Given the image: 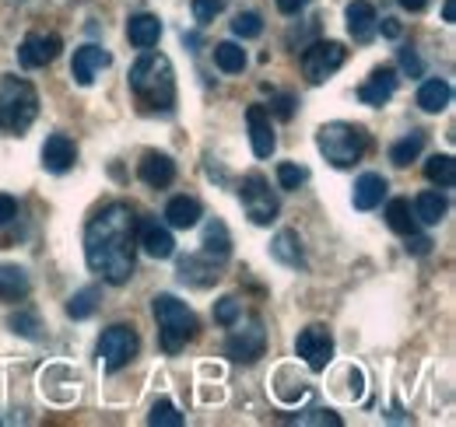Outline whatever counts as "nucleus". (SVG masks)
Instances as JSON below:
<instances>
[{"label": "nucleus", "mask_w": 456, "mask_h": 427, "mask_svg": "<svg viewBox=\"0 0 456 427\" xmlns=\"http://www.w3.org/2000/svg\"><path fill=\"white\" fill-rule=\"evenodd\" d=\"M344 60H347V50H344L341 43H334V39L313 43V46L302 53V74H305L309 85H323L327 77H334V74L341 70Z\"/></svg>", "instance_id": "9"}, {"label": "nucleus", "mask_w": 456, "mask_h": 427, "mask_svg": "<svg viewBox=\"0 0 456 427\" xmlns=\"http://www.w3.org/2000/svg\"><path fill=\"white\" fill-rule=\"evenodd\" d=\"M246 126H249L253 155L256 158H271L274 148H278V137H274V126H271V112L264 106H249L246 109Z\"/></svg>", "instance_id": "13"}, {"label": "nucleus", "mask_w": 456, "mask_h": 427, "mask_svg": "<svg viewBox=\"0 0 456 427\" xmlns=\"http://www.w3.org/2000/svg\"><path fill=\"white\" fill-rule=\"evenodd\" d=\"M316 148L334 168H351L354 161H362L365 148H369V137L354 123H323L316 130Z\"/></svg>", "instance_id": "5"}, {"label": "nucleus", "mask_w": 456, "mask_h": 427, "mask_svg": "<svg viewBox=\"0 0 456 427\" xmlns=\"http://www.w3.org/2000/svg\"><path fill=\"white\" fill-rule=\"evenodd\" d=\"M99 298H102L99 287H85V291H77V294L67 302V316H70V319H88V316L99 309Z\"/></svg>", "instance_id": "32"}, {"label": "nucleus", "mask_w": 456, "mask_h": 427, "mask_svg": "<svg viewBox=\"0 0 456 427\" xmlns=\"http://www.w3.org/2000/svg\"><path fill=\"white\" fill-rule=\"evenodd\" d=\"M60 50H63V39H60L57 32H32L18 46V63L25 70H39V67L53 63L60 56Z\"/></svg>", "instance_id": "11"}, {"label": "nucleus", "mask_w": 456, "mask_h": 427, "mask_svg": "<svg viewBox=\"0 0 456 427\" xmlns=\"http://www.w3.org/2000/svg\"><path fill=\"white\" fill-rule=\"evenodd\" d=\"M239 316H242V302L235 294H228L215 305V322L218 326H232V322H239Z\"/></svg>", "instance_id": "36"}, {"label": "nucleus", "mask_w": 456, "mask_h": 427, "mask_svg": "<svg viewBox=\"0 0 456 427\" xmlns=\"http://www.w3.org/2000/svg\"><path fill=\"white\" fill-rule=\"evenodd\" d=\"M130 92L148 112H172L175 106V77H172L169 56L144 53L130 67Z\"/></svg>", "instance_id": "2"}, {"label": "nucleus", "mask_w": 456, "mask_h": 427, "mask_svg": "<svg viewBox=\"0 0 456 427\" xmlns=\"http://www.w3.org/2000/svg\"><path fill=\"white\" fill-rule=\"evenodd\" d=\"M274 112H278L281 119H291V112H295V99L281 95V99H278V106H274Z\"/></svg>", "instance_id": "45"}, {"label": "nucleus", "mask_w": 456, "mask_h": 427, "mask_svg": "<svg viewBox=\"0 0 456 427\" xmlns=\"http://www.w3.org/2000/svg\"><path fill=\"white\" fill-rule=\"evenodd\" d=\"M421 151H425V133H421V130H411L407 137H400L397 144L390 148V161H394L397 168H407Z\"/></svg>", "instance_id": "28"}, {"label": "nucleus", "mask_w": 456, "mask_h": 427, "mask_svg": "<svg viewBox=\"0 0 456 427\" xmlns=\"http://www.w3.org/2000/svg\"><path fill=\"white\" fill-rule=\"evenodd\" d=\"M43 168L46 172H53V175H63V172H70L74 168V161H77V148H74V141L67 137V133H50L46 137V144H43Z\"/></svg>", "instance_id": "17"}, {"label": "nucleus", "mask_w": 456, "mask_h": 427, "mask_svg": "<svg viewBox=\"0 0 456 427\" xmlns=\"http://www.w3.org/2000/svg\"><path fill=\"white\" fill-rule=\"evenodd\" d=\"M200 204L193 200V197H172L169 207H166V221H169L172 228H197V221H200Z\"/></svg>", "instance_id": "27"}, {"label": "nucleus", "mask_w": 456, "mask_h": 427, "mask_svg": "<svg viewBox=\"0 0 456 427\" xmlns=\"http://www.w3.org/2000/svg\"><path fill=\"white\" fill-rule=\"evenodd\" d=\"M347 32L354 36V43H369L372 36H376V7L369 4V0H351L347 4Z\"/></svg>", "instance_id": "21"}, {"label": "nucleus", "mask_w": 456, "mask_h": 427, "mask_svg": "<svg viewBox=\"0 0 456 427\" xmlns=\"http://www.w3.org/2000/svg\"><path fill=\"white\" fill-rule=\"evenodd\" d=\"M155 319H159V336H162V350L179 354L193 336H197V316L186 309V302H179L175 294H155L151 302Z\"/></svg>", "instance_id": "4"}, {"label": "nucleus", "mask_w": 456, "mask_h": 427, "mask_svg": "<svg viewBox=\"0 0 456 427\" xmlns=\"http://www.w3.org/2000/svg\"><path fill=\"white\" fill-rule=\"evenodd\" d=\"M204 256H211L215 263H225L228 253H232V235H228L225 221H211L208 228H204V249H200Z\"/></svg>", "instance_id": "24"}, {"label": "nucleus", "mask_w": 456, "mask_h": 427, "mask_svg": "<svg viewBox=\"0 0 456 427\" xmlns=\"http://www.w3.org/2000/svg\"><path fill=\"white\" fill-rule=\"evenodd\" d=\"M175 273H179V280L190 284V287H211V284H218V277H222V263H215L211 256L197 253V256H183Z\"/></svg>", "instance_id": "16"}, {"label": "nucleus", "mask_w": 456, "mask_h": 427, "mask_svg": "<svg viewBox=\"0 0 456 427\" xmlns=\"http://www.w3.org/2000/svg\"><path fill=\"white\" fill-rule=\"evenodd\" d=\"M126 39H130V46H137V50H151V46L162 39V21H159L155 14H134V18L126 21Z\"/></svg>", "instance_id": "22"}, {"label": "nucleus", "mask_w": 456, "mask_h": 427, "mask_svg": "<svg viewBox=\"0 0 456 427\" xmlns=\"http://www.w3.org/2000/svg\"><path fill=\"white\" fill-rule=\"evenodd\" d=\"M11 217H18V200L7 197V193H0V228H4Z\"/></svg>", "instance_id": "41"}, {"label": "nucleus", "mask_w": 456, "mask_h": 427, "mask_svg": "<svg viewBox=\"0 0 456 427\" xmlns=\"http://www.w3.org/2000/svg\"><path fill=\"white\" fill-rule=\"evenodd\" d=\"M400 70L407 74V77H421L425 74V63H421V56H418V50H400Z\"/></svg>", "instance_id": "40"}, {"label": "nucleus", "mask_w": 456, "mask_h": 427, "mask_svg": "<svg viewBox=\"0 0 456 427\" xmlns=\"http://www.w3.org/2000/svg\"><path fill=\"white\" fill-rule=\"evenodd\" d=\"M376 28H379V32H383L387 39H400V32H403L397 18H383V21H376Z\"/></svg>", "instance_id": "42"}, {"label": "nucleus", "mask_w": 456, "mask_h": 427, "mask_svg": "<svg viewBox=\"0 0 456 427\" xmlns=\"http://www.w3.org/2000/svg\"><path fill=\"white\" fill-rule=\"evenodd\" d=\"M239 200H242L246 217H249L253 224H271V221H278L281 204H278L274 189L267 186V179H264L260 172H249V175L242 179V186H239Z\"/></svg>", "instance_id": "7"}, {"label": "nucleus", "mask_w": 456, "mask_h": 427, "mask_svg": "<svg viewBox=\"0 0 456 427\" xmlns=\"http://www.w3.org/2000/svg\"><path fill=\"white\" fill-rule=\"evenodd\" d=\"M28 291H32V280H28L25 267H18V263H0V302H4V305L25 302Z\"/></svg>", "instance_id": "19"}, {"label": "nucleus", "mask_w": 456, "mask_h": 427, "mask_svg": "<svg viewBox=\"0 0 456 427\" xmlns=\"http://www.w3.org/2000/svg\"><path fill=\"white\" fill-rule=\"evenodd\" d=\"M137 242H141V249H144L151 260H169L172 253H175V238H172V231L166 228V224H159L155 217H144V221H141Z\"/></svg>", "instance_id": "15"}, {"label": "nucleus", "mask_w": 456, "mask_h": 427, "mask_svg": "<svg viewBox=\"0 0 456 427\" xmlns=\"http://www.w3.org/2000/svg\"><path fill=\"white\" fill-rule=\"evenodd\" d=\"M235 326V322H232ZM267 350V329L260 319H246L239 322L225 340V358L239 361V365H253L256 358H264Z\"/></svg>", "instance_id": "8"}, {"label": "nucleus", "mask_w": 456, "mask_h": 427, "mask_svg": "<svg viewBox=\"0 0 456 427\" xmlns=\"http://www.w3.org/2000/svg\"><path fill=\"white\" fill-rule=\"evenodd\" d=\"M387 179L379 175V172H365V175H358V182H354V193H351V204L358 207V211H376L379 204H383V197H387Z\"/></svg>", "instance_id": "20"}, {"label": "nucleus", "mask_w": 456, "mask_h": 427, "mask_svg": "<svg viewBox=\"0 0 456 427\" xmlns=\"http://www.w3.org/2000/svg\"><path fill=\"white\" fill-rule=\"evenodd\" d=\"M450 211V200L439 193V189H425V193H418V200H414V217L421 221V224H439L443 217Z\"/></svg>", "instance_id": "26"}, {"label": "nucleus", "mask_w": 456, "mask_h": 427, "mask_svg": "<svg viewBox=\"0 0 456 427\" xmlns=\"http://www.w3.org/2000/svg\"><path fill=\"white\" fill-rule=\"evenodd\" d=\"M137 350H141V336L134 326H123V322L110 326L99 340V361L106 372H123L137 358Z\"/></svg>", "instance_id": "6"}, {"label": "nucleus", "mask_w": 456, "mask_h": 427, "mask_svg": "<svg viewBox=\"0 0 456 427\" xmlns=\"http://www.w3.org/2000/svg\"><path fill=\"white\" fill-rule=\"evenodd\" d=\"M305 179H309V172H305L302 165H295V161H281V165H278V182H281V189H298Z\"/></svg>", "instance_id": "35"}, {"label": "nucleus", "mask_w": 456, "mask_h": 427, "mask_svg": "<svg viewBox=\"0 0 456 427\" xmlns=\"http://www.w3.org/2000/svg\"><path fill=\"white\" fill-rule=\"evenodd\" d=\"M394 95H397V70L394 67H376L358 88V102L372 109H383Z\"/></svg>", "instance_id": "12"}, {"label": "nucleus", "mask_w": 456, "mask_h": 427, "mask_svg": "<svg viewBox=\"0 0 456 427\" xmlns=\"http://www.w3.org/2000/svg\"><path fill=\"white\" fill-rule=\"evenodd\" d=\"M295 354L305 361L309 372H323L334 361V336H330V329L320 326V322L316 326H305L298 333V340H295Z\"/></svg>", "instance_id": "10"}, {"label": "nucleus", "mask_w": 456, "mask_h": 427, "mask_svg": "<svg viewBox=\"0 0 456 427\" xmlns=\"http://www.w3.org/2000/svg\"><path fill=\"white\" fill-rule=\"evenodd\" d=\"M271 256L291 270L305 267V253H302V238H298V231H278L274 242H271Z\"/></svg>", "instance_id": "23"}, {"label": "nucleus", "mask_w": 456, "mask_h": 427, "mask_svg": "<svg viewBox=\"0 0 456 427\" xmlns=\"http://www.w3.org/2000/svg\"><path fill=\"white\" fill-rule=\"evenodd\" d=\"M295 424H320V427H341V417L334 414V410H313V414H298L295 417Z\"/></svg>", "instance_id": "39"}, {"label": "nucleus", "mask_w": 456, "mask_h": 427, "mask_svg": "<svg viewBox=\"0 0 456 427\" xmlns=\"http://www.w3.org/2000/svg\"><path fill=\"white\" fill-rule=\"evenodd\" d=\"M190 11H193V18H197L200 25H208V21H215V18L225 11V0H193Z\"/></svg>", "instance_id": "38"}, {"label": "nucleus", "mask_w": 456, "mask_h": 427, "mask_svg": "<svg viewBox=\"0 0 456 427\" xmlns=\"http://www.w3.org/2000/svg\"><path fill=\"white\" fill-rule=\"evenodd\" d=\"M425 179L436 186H453L456 182V158L453 155H432L425 161Z\"/></svg>", "instance_id": "30"}, {"label": "nucleus", "mask_w": 456, "mask_h": 427, "mask_svg": "<svg viewBox=\"0 0 456 427\" xmlns=\"http://www.w3.org/2000/svg\"><path fill=\"white\" fill-rule=\"evenodd\" d=\"M450 99H453V88L443 77H428L418 88V106L425 109V112H443V109L450 106Z\"/></svg>", "instance_id": "25"}, {"label": "nucleus", "mask_w": 456, "mask_h": 427, "mask_svg": "<svg viewBox=\"0 0 456 427\" xmlns=\"http://www.w3.org/2000/svg\"><path fill=\"white\" fill-rule=\"evenodd\" d=\"M309 4H313V0H278V11H281V14H298V11L309 7Z\"/></svg>", "instance_id": "44"}, {"label": "nucleus", "mask_w": 456, "mask_h": 427, "mask_svg": "<svg viewBox=\"0 0 456 427\" xmlns=\"http://www.w3.org/2000/svg\"><path fill=\"white\" fill-rule=\"evenodd\" d=\"M411 242H407V253H414V256H425L428 249H432V238H418V235H407Z\"/></svg>", "instance_id": "43"}, {"label": "nucleus", "mask_w": 456, "mask_h": 427, "mask_svg": "<svg viewBox=\"0 0 456 427\" xmlns=\"http://www.w3.org/2000/svg\"><path fill=\"white\" fill-rule=\"evenodd\" d=\"M387 224H390V231H397L403 238L418 231V217L411 214V204H407V200H390V204H387Z\"/></svg>", "instance_id": "29"}, {"label": "nucleus", "mask_w": 456, "mask_h": 427, "mask_svg": "<svg viewBox=\"0 0 456 427\" xmlns=\"http://www.w3.org/2000/svg\"><path fill=\"white\" fill-rule=\"evenodd\" d=\"M39 116V95L25 77L7 74L0 81V126L7 133H25Z\"/></svg>", "instance_id": "3"}, {"label": "nucleus", "mask_w": 456, "mask_h": 427, "mask_svg": "<svg viewBox=\"0 0 456 427\" xmlns=\"http://www.w3.org/2000/svg\"><path fill=\"white\" fill-rule=\"evenodd\" d=\"M137 256V217L130 204H106L85 228V260L106 284H126Z\"/></svg>", "instance_id": "1"}, {"label": "nucleus", "mask_w": 456, "mask_h": 427, "mask_svg": "<svg viewBox=\"0 0 456 427\" xmlns=\"http://www.w3.org/2000/svg\"><path fill=\"white\" fill-rule=\"evenodd\" d=\"M425 4H428V0H400L403 11H425Z\"/></svg>", "instance_id": "47"}, {"label": "nucleus", "mask_w": 456, "mask_h": 427, "mask_svg": "<svg viewBox=\"0 0 456 427\" xmlns=\"http://www.w3.org/2000/svg\"><path fill=\"white\" fill-rule=\"evenodd\" d=\"M232 32H235L239 39H256V36L264 32V18H260L256 11H242V14H235Z\"/></svg>", "instance_id": "34"}, {"label": "nucleus", "mask_w": 456, "mask_h": 427, "mask_svg": "<svg viewBox=\"0 0 456 427\" xmlns=\"http://www.w3.org/2000/svg\"><path fill=\"white\" fill-rule=\"evenodd\" d=\"M215 63L225 74H242L246 70V50L239 43H218L215 46Z\"/></svg>", "instance_id": "31"}, {"label": "nucleus", "mask_w": 456, "mask_h": 427, "mask_svg": "<svg viewBox=\"0 0 456 427\" xmlns=\"http://www.w3.org/2000/svg\"><path fill=\"white\" fill-rule=\"evenodd\" d=\"M148 424L151 427H183V414L172 407L169 399H159L148 414Z\"/></svg>", "instance_id": "33"}, {"label": "nucleus", "mask_w": 456, "mask_h": 427, "mask_svg": "<svg viewBox=\"0 0 456 427\" xmlns=\"http://www.w3.org/2000/svg\"><path fill=\"white\" fill-rule=\"evenodd\" d=\"M137 175H141V182L144 186H151V189H166L172 186V179H175V161L169 155H159V151H148L141 165H137Z\"/></svg>", "instance_id": "18"}, {"label": "nucleus", "mask_w": 456, "mask_h": 427, "mask_svg": "<svg viewBox=\"0 0 456 427\" xmlns=\"http://www.w3.org/2000/svg\"><path fill=\"white\" fill-rule=\"evenodd\" d=\"M14 333H21V336H28V340H39V316L36 312H18V316H11V322H7Z\"/></svg>", "instance_id": "37"}, {"label": "nucleus", "mask_w": 456, "mask_h": 427, "mask_svg": "<svg viewBox=\"0 0 456 427\" xmlns=\"http://www.w3.org/2000/svg\"><path fill=\"white\" fill-rule=\"evenodd\" d=\"M110 63H113L110 50H102V46H81V50L74 53L70 74H74V81H77L81 88H88V85H95V77H99Z\"/></svg>", "instance_id": "14"}, {"label": "nucleus", "mask_w": 456, "mask_h": 427, "mask_svg": "<svg viewBox=\"0 0 456 427\" xmlns=\"http://www.w3.org/2000/svg\"><path fill=\"white\" fill-rule=\"evenodd\" d=\"M443 21H446V25H456V0H446V4H443Z\"/></svg>", "instance_id": "46"}]
</instances>
